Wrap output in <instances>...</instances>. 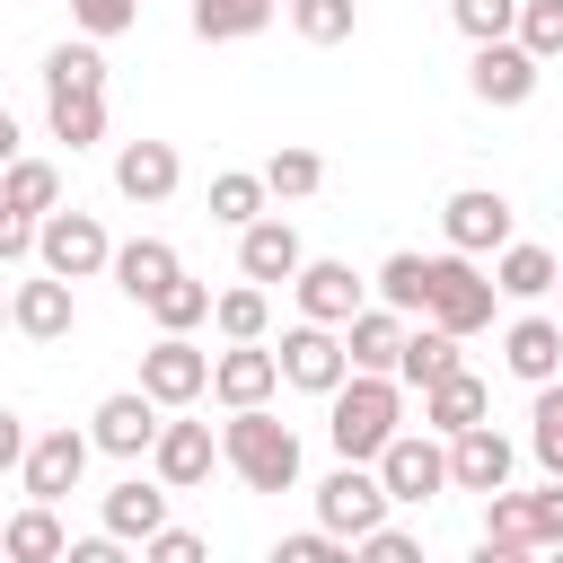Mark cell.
Listing matches in <instances>:
<instances>
[{
  "label": "cell",
  "mask_w": 563,
  "mask_h": 563,
  "mask_svg": "<svg viewBox=\"0 0 563 563\" xmlns=\"http://www.w3.org/2000/svg\"><path fill=\"white\" fill-rule=\"evenodd\" d=\"M220 466H229L246 493H290V484H299V431H290L273 405H229V422H220Z\"/></svg>",
  "instance_id": "2"
},
{
  "label": "cell",
  "mask_w": 563,
  "mask_h": 563,
  "mask_svg": "<svg viewBox=\"0 0 563 563\" xmlns=\"http://www.w3.org/2000/svg\"><path fill=\"white\" fill-rule=\"evenodd\" d=\"M211 466H220V440H211V422H158V440H150V475H158L167 493H194V484H211Z\"/></svg>",
  "instance_id": "14"
},
{
  "label": "cell",
  "mask_w": 563,
  "mask_h": 563,
  "mask_svg": "<svg viewBox=\"0 0 563 563\" xmlns=\"http://www.w3.org/2000/svg\"><path fill=\"white\" fill-rule=\"evenodd\" d=\"M501 369L528 378V387L563 378V325H554V317H510V325H501Z\"/></svg>",
  "instance_id": "20"
},
{
  "label": "cell",
  "mask_w": 563,
  "mask_h": 563,
  "mask_svg": "<svg viewBox=\"0 0 563 563\" xmlns=\"http://www.w3.org/2000/svg\"><path fill=\"white\" fill-rule=\"evenodd\" d=\"M554 273H563V255H554V246H528V238H510V246L493 255V290H501V299H545Z\"/></svg>",
  "instance_id": "27"
},
{
  "label": "cell",
  "mask_w": 563,
  "mask_h": 563,
  "mask_svg": "<svg viewBox=\"0 0 563 563\" xmlns=\"http://www.w3.org/2000/svg\"><path fill=\"white\" fill-rule=\"evenodd\" d=\"M537 62H554L563 53V0H519V26H510Z\"/></svg>",
  "instance_id": "39"
},
{
  "label": "cell",
  "mask_w": 563,
  "mask_h": 563,
  "mask_svg": "<svg viewBox=\"0 0 563 563\" xmlns=\"http://www.w3.org/2000/svg\"><path fill=\"white\" fill-rule=\"evenodd\" d=\"M35 264H44V273H62V282H97V273L114 264V238H106V220H97V211L62 202V211H44V220H35Z\"/></svg>",
  "instance_id": "3"
},
{
  "label": "cell",
  "mask_w": 563,
  "mask_h": 563,
  "mask_svg": "<svg viewBox=\"0 0 563 563\" xmlns=\"http://www.w3.org/2000/svg\"><path fill=\"white\" fill-rule=\"evenodd\" d=\"M537 510V554H563V475H545V493H528Z\"/></svg>",
  "instance_id": "44"
},
{
  "label": "cell",
  "mask_w": 563,
  "mask_h": 563,
  "mask_svg": "<svg viewBox=\"0 0 563 563\" xmlns=\"http://www.w3.org/2000/svg\"><path fill=\"white\" fill-rule=\"evenodd\" d=\"M141 308L158 317V334H194V325H211V282L176 273V282H158V290H150Z\"/></svg>",
  "instance_id": "32"
},
{
  "label": "cell",
  "mask_w": 563,
  "mask_h": 563,
  "mask_svg": "<svg viewBox=\"0 0 563 563\" xmlns=\"http://www.w3.org/2000/svg\"><path fill=\"white\" fill-rule=\"evenodd\" d=\"M537 79H545V62H537L519 35H493V44H475V62H466V88H475L484 106H528Z\"/></svg>",
  "instance_id": "12"
},
{
  "label": "cell",
  "mask_w": 563,
  "mask_h": 563,
  "mask_svg": "<svg viewBox=\"0 0 563 563\" xmlns=\"http://www.w3.org/2000/svg\"><path fill=\"white\" fill-rule=\"evenodd\" d=\"M176 185H185L176 141H123V150H114V194H123V202H167Z\"/></svg>",
  "instance_id": "18"
},
{
  "label": "cell",
  "mask_w": 563,
  "mask_h": 563,
  "mask_svg": "<svg viewBox=\"0 0 563 563\" xmlns=\"http://www.w3.org/2000/svg\"><path fill=\"white\" fill-rule=\"evenodd\" d=\"M299 264H308V246H299V229H290L282 211H264V220L238 229V273H246V282H290Z\"/></svg>",
  "instance_id": "19"
},
{
  "label": "cell",
  "mask_w": 563,
  "mask_h": 563,
  "mask_svg": "<svg viewBox=\"0 0 563 563\" xmlns=\"http://www.w3.org/2000/svg\"><path fill=\"white\" fill-rule=\"evenodd\" d=\"M369 466H378V484H387L396 501H431V493H457V484H449V440H440L431 422H422V431H396V440H387Z\"/></svg>",
  "instance_id": "6"
},
{
  "label": "cell",
  "mask_w": 563,
  "mask_h": 563,
  "mask_svg": "<svg viewBox=\"0 0 563 563\" xmlns=\"http://www.w3.org/2000/svg\"><path fill=\"white\" fill-rule=\"evenodd\" d=\"M141 387H150L167 413H185V405L211 396V352H202L194 334H158V343L141 352Z\"/></svg>",
  "instance_id": "10"
},
{
  "label": "cell",
  "mask_w": 563,
  "mask_h": 563,
  "mask_svg": "<svg viewBox=\"0 0 563 563\" xmlns=\"http://www.w3.org/2000/svg\"><path fill=\"white\" fill-rule=\"evenodd\" d=\"M150 563H202V537L194 528H158L150 537Z\"/></svg>",
  "instance_id": "46"
},
{
  "label": "cell",
  "mask_w": 563,
  "mask_h": 563,
  "mask_svg": "<svg viewBox=\"0 0 563 563\" xmlns=\"http://www.w3.org/2000/svg\"><path fill=\"white\" fill-rule=\"evenodd\" d=\"M264 185H273V202H308V194L325 185V158H317V150H273V158H264Z\"/></svg>",
  "instance_id": "38"
},
{
  "label": "cell",
  "mask_w": 563,
  "mask_h": 563,
  "mask_svg": "<svg viewBox=\"0 0 563 563\" xmlns=\"http://www.w3.org/2000/svg\"><path fill=\"white\" fill-rule=\"evenodd\" d=\"M211 325H220L229 343H264V334H273V299H264V282L220 290V299H211Z\"/></svg>",
  "instance_id": "34"
},
{
  "label": "cell",
  "mask_w": 563,
  "mask_h": 563,
  "mask_svg": "<svg viewBox=\"0 0 563 563\" xmlns=\"http://www.w3.org/2000/svg\"><path fill=\"white\" fill-rule=\"evenodd\" d=\"M88 457H97V440L88 431H35L26 440V457H18V484H26V501H70L79 493V475H88Z\"/></svg>",
  "instance_id": "9"
},
{
  "label": "cell",
  "mask_w": 563,
  "mask_h": 563,
  "mask_svg": "<svg viewBox=\"0 0 563 563\" xmlns=\"http://www.w3.org/2000/svg\"><path fill=\"white\" fill-rule=\"evenodd\" d=\"M0 202H18V211H35V220H44V211H62V167L18 150V158L0 167Z\"/></svg>",
  "instance_id": "30"
},
{
  "label": "cell",
  "mask_w": 563,
  "mask_h": 563,
  "mask_svg": "<svg viewBox=\"0 0 563 563\" xmlns=\"http://www.w3.org/2000/svg\"><path fill=\"white\" fill-rule=\"evenodd\" d=\"M396 431H405V378H396V369H352V378L325 396V440H334V457H378Z\"/></svg>",
  "instance_id": "1"
},
{
  "label": "cell",
  "mask_w": 563,
  "mask_h": 563,
  "mask_svg": "<svg viewBox=\"0 0 563 563\" xmlns=\"http://www.w3.org/2000/svg\"><path fill=\"white\" fill-rule=\"evenodd\" d=\"M457 343H466V334H449V325H431V317L405 325V361H396V378H405V387H440L449 369H466Z\"/></svg>",
  "instance_id": "28"
},
{
  "label": "cell",
  "mask_w": 563,
  "mask_h": 563,
  "mask_svg": "<svg viewBox=\"0 0 563 563\" xmlns=\"http://www.w3.org/2000/svg\"><path fill=\"white\" fill-rule=\"evenodd\" d=\"M405 325H413V317H396L387 299H369V308L343 325V352H352V369H396V361H405Z\"/></svg>",
  "instance_id": "23"
},
{
  "label": "cell",
  "mask_w": 563,
  "mask_h": 563,
  "mask_svg": "<svg viewBox=\"0 0 563 563\" xmlns=\"http://www.w3.org/2000/svg\"><path fill=\"white\" fill-rule=\"evenodd\" d=\"M70 18H79V35L106 44V35H123V26L141 18V0H70Z\"/></svg>",
  "instance_id": "41"
},
{
  "label": "cell",
  "mask_w": 563,
  "mask_h": 563,
  "mask_svg": "<svg viewBox=\"0 0 563 563\" xmlns=\"http://www.w3.org/2000/svg\"><path fill=\"white\" fill-rule=\"evenodd\" d=\"M273 387H282V352H273V343H229V352H211V396H220V405H273Z\"/></svg>",
  "instance_id": "17"
},
{
  "label": "cell",
  "mask_w": 563,
  "mask_h": 563,
  "mask_svg": "<svg viewBox=\"0 0 563 563\" xmlns=\"http://www.w3.org/2000/svg\"><path fill=\"white\" fill-rule=\"evenodd\" d=\"M352 545H361L369 563H413V554H422V537H413V528H396V519H378V528H369V537H352Z\"/></svg>",
  "instance_id": "42"
},
{
  "label": "cell",
  "mask_w": 563,
  "mask_h": 563,
  "mask_svg": "<svg viewBox=\"0 0 563 563\" xmlns=\"http://www.w3.org/2000/svg\"><path fill=\"white\" fill-rule=\"evenodd\" d=\"M422 422L449 440V431H466V422H493V387L475 378V369H449L440 387H422Z\"/></svg>",
  "instance_id": "24"
},
{
  "label": "cell",
  "mask_w": 563,
  "mask_h": 563,
  "mask_svg": "<svg viewBox=\"0 0 563 563\" xmlns=\"http://www.w3.org/2000/svg\"><path fill=\"white\" fill-rule=\"evenodd\" d=\"M528 457H537L545 475H563V378H545L537 405H528Z\"/></svg>",
  "instance_id": "36"
},
{
  "label": "cell",
  "mask_w": 563,
  "mask_h": 563,
  "mask_svg": "<svg viewBox=\"0 0 563 563\" xmlns=\"http://www.w3.org/2000/svg\"><path fill=\"white\" fill-rule=\"evenodd\" d=\"M106 273H114V290H123V299H132V308H141V299H150V290H158V282H176V273H185V264H176V246H167V238H123V246H114V264H106Z\"/></svg>",
  "instance_id": "25"
},
{
  "label": "cell",
  "mask_w": 563,
  "mask_h": 563,
  "mask_svg": "<svg viewBox=\"0 0 563 563\" xmlns=\"http://www.w3.org/2000/svg\"><path fill=\"white\" fill-rule=\"evenodd\" d=\"M158 422H167V405H158L150 387H114V396H97V413H88V440H97L106 457H150Z\"/></svg>",
  "instance_id": "11"
},
{
  "label": "cell",
  "mask_w": 563,
  "mask_h": 563,
  "mask_svg": "<svg viewBox=\"0 0 563 563\" xmlns=\"http://www.w3.org/2000/svg\"><path fill=\"white\" fill-rule=\"evenodd\" d=\"M0 325H9V290H0Z\"/></svg>",
  "instance_id": "49"
},
{
  "label": "cell",
  "mask_w": 563,
  "mask_h": 563,
  "mask_svg": "<svg viewBox=\"0 0 563 563\" xmlns=\"http://www.w3.org/2000/svg\"><path fill=\"white\" fill-rule=\"evenodd\" d=\"M97 519H106V528H114L123 545H132V537L150 545V537L167 528V484H158V475H123V484H106V501H97Z\"/></svg>",
  "instance_id": "21"
},
{
  "label": "cell",
  "mask_w": 563,
  "mask_h": 563,
  "mask_svg": "<svg viewBox=\"0 0 563 563\" xmlns=\"http://www.w3.org/2000/svg\"><path fill=\"white\" fill-rule=\"evenodd\" d=\"M290 299H299V317H317V325H352V317L369 308V282H361L352 264H334V255H308V264L290 273Z\"/></svg>",
  "instance_id": "13"
},
{
  "label": "cell",
  "mask_w": 563,
  "mask_h": 563,
  "mask_svg": "<svg viewBox=\"0 0 563 563\" xmlns=\"http://www.w3.org/2000/svg\"><path fill=\"white\" fill-rule=\"evenodd\" d=\"M369 290H378L396 317H422V308H431V255H413V246H405V255H387Z\"/></svg>",
  "instance_id": "33"
},
{
  "label": "cell",
  "mask_w": 563,
  "mask_h": 563,
  "mask_svg": "<svg viewBox=\"0 0 563 563\" xmlns=\"http://www.w3.org/2000/svg\"><path fill=\"white\" fill-rule=\"evenodd\" d=\"M0 554H9V563H62V554H70L62 501H26V510H9V528H0Z\"/></svg>",
  "instance_id": "22"
},
{
  "label": "cell",
  "mask_w": 563,
  "mask_h": 563,
  "mask_svg": "<svg viewBox=\"0 0 563 563\" xmlns=\"http://www.w3.org/2000/svg\"><path fill=\"white\" fill-rule=\"evenodd\" d=\"M53 88H106V53H97V35L44 53V97H53Z\"/></svg>",
  "instance_id": "37"
},
{
  "label": "cell",
  "mask_w": 563,
  "mask_h": 563,
  "mask_svg": "<svg viewBox=\"0 0 563 563\" xmlns=\"http://www.w3.org/2000/svg\"><path fill=\"white\" fill-rule=\"evenodd\" d=\"M510 475H519V449H510L493 422L449 431V484H457V493H501Z\"/></svg>",
  "instance_id": "15"
},
{
  "label": "cell",
  "mask_w": 563,
  "mask_h": 563,
  "mask_svg": "<svg viewBox=\"0 0 563 563\" xmlns=\"http://www.w3.org/2000/svg\"><path fill=\"white\" fill-rule=\"evenodd\" d=\"M9 158H18V114L0 106V167H9Z\"/></svg>",
  "instance_id": "48"
},
{
  "label": "cell",
  "mask_w": 563,
  "mask_h": 563,
  "mask_svg": "<svg viewBox=\"0 0 563 563\" xmlns=\"http://www.w3.org/2000/svg\"><path fill=\"white\" fill-rule=\"evenodd\" d=\"M282 387H299V396H334L343 378H352V352H343V325H317V317H299L282 343Z\"/></svg>",
  "instance_id": "5"
},
{
  "label": "cell",
  "mask_w": 563,
  "mask_h": 563,
  "mask_svg": "<svg viewBox=\"0 0 563 563\" xmlns=\"http://www.w3.org/2000/svg\"><path fill=\"white\" fill-rule=\"evenodd\" d=\"M282 9H290L299 44H352V26H361V0H282Z\"/></svg>",
  "instance_id": "35"
},
{
  "label": "cell",
  "mask_w": 563,
  "mask_h": 563,
  "mask_svg": "<svg viewBox=\"0 0 563 563\" xmlns=\"http://www.w3.org/2000/svg\"><path fill=\"white\" fill-rule=\"evenodd\" d=\"M273 9L282 0H194V35L202 44H246V35L273 26Z\"/></svg>",
  "instance_id": "29"
},
{
  "label": "cell",
  "mask_w": 563,
  "mask_h": 563,
  "mask_svg": "<svg viewBox=\"0 0 563 563\" xmlns=\"http://www.w3.org/2000/svg\"><path fill=\"white\" fill-rule=\"evenodd\" d=\"M44 123L62 150H97L106 141V88H53L44 97Z\"/></svg>",
  "instance_id": "26"
},
{
  "label": "cell",
  "mask_w": 563,
  "mask_h": 563,
  "mask_svg": "<svg viewBox=\"0 0 563 563\" xmlns=\"http://www.w3.org/2000/svg\"><path fill=\"white\" fill-rule=\"evenodd\" d=\"M440 238L457 246V255H501L519 229H510V194L501 185H457L449 202H440Z\"/></svg>",
  "instance_id": "8"
},
{
  "label": "cell",
  "mask_w": 563,
  "mask_h": 563,
  "mask_svg": "<svg viewBox=\"0 0 563 563\" xmlns=\"http://www.w3.org/2000/svg\"><path fill=\"white\" fill-rule=\"evenodd\" d=\"M26 440H35V431H26V413H18V405H0V475L26 457Z\"/></svg>",
  "instance_id": "47"
},
{
  "label": "cell",
  "mask_w": 563,
  "mask_h": 563,
  "mask_svg": "<svg viewBox=\"0 0 563 563\" xmlns=\"http://www.w3.org/2000/svg\"><path fill=\"white\" fill-rule=\"evenodd\" d=\"M9 325H18L26 343H62V334L79 325V299H70V282L35 264V282H18V290H9Z\"/></svg>",
  "instance_id": "16"
},
{
  "label": "cell",
  "mask_w": 563,
  "mask_h": 563,
  "mask_svg": "<svg viewBox=\"0 0 563 563\" xmlns=\"http://www.w3.org/2000/svg\"><path fill=\"white\" fill-rule=\"evenodd\" d=\"M387 510H396V493L378 484V466H369V457H343V466L317 484V519H325L334 537H369Z\"/></svg>",
  "instance_id": "7"
},
{
  "label": "cell",
  "mask_w": 563,
  "mask_h": 563,
  "mask_svg": "<svg viewBox=\"0 0 563 563\" xmlns=\"http://www.w3.org/2000/svg\"><path fill=\"white\" fill-rule=\"evenodd\" d=\"M264 202H273L264 167H220V176H211V220H220V229H246V220H264Z\"/></svg>",
  "instance_id": "31"
},
{
  "label": "cell",
  "mask_w": 563,
  "mask_h": 563,
  "mask_svg": "<svg viewBox=\"0 0 563 563\" xmlns=\"http://www.w3.org/2000/svg\"><path fill=\"white\" fill-rule=\"evenodd\" d=\"M334 554H343V537H334V528H325V519H317V528H299V537H282V545H273V563H334Z\"/></svg>",
  "instance_id": "43"
},
{
  "label": "cell",
  "mask_w": 563,
  "mask_h": 563,
  "mask_svg": "<svg viewBox=\"0 0 563 563\" xmlns=\"http://www.w3.org/2000/svg\"><path fill=\"white\" fill-rule=\"evenodd\" d=\"M554 290H563V273H554Z\"/></svg>",
  "instance_id": "50"
},
{
  "label": "cell",
  "mask_w": 563,
  "mask_h": 563,
  "mask_svg": "<svg viewBox=\"0 0 563 563\" xmlns=\"http://www.w3.org/2000/svg\"><path fill=\"white\" fill-rule=\"evenodd\" d=\"M449 18H457V35H466V44H493V35H510V26H519V0H449Z\"/></svg>",
  "instance_id": "40"
},
{
  "label": "cell",
  "mask_w": 563,
  "mask_h": 563,
  "mask_svg": "<svg viewBox=\"0 0 563 563\" xmlns=\"http://www.w3.org/2000/svg\"><path fill=\"white\" fill-rule=\"evenodd\" d=\"M493 299H501V290H493V273H484L475 255H457V246L431 255V308H422L431 325H449V334H484V325H493Z\"/></svg>",
  "instance_id": "4"
},
{
  "label": "cell",
  "mask_w": 563,
  "mask_h": 563,
  "mask_svg": "<svg viewBox=\"0 0 563 563\" xmlns=\"http://www.w3.org/2000/svg\"><path fill=\"white\" fill-rule=\"evenodd\" d=\"M26 255H35V211L0 202V264H26Z\"/></svg>",
  "instance_id": "45"
}]
</instances>
